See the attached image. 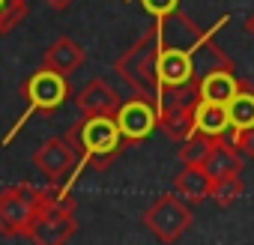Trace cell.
<instances>
[{
  "instance_id": "8fae6325",
  "label": "cell",
  "mask_w": 254,
  "mask_h": 245,
  "mask_svg": "<svg viewBox=\"0 0 254 245\" xmlns=\"http://www.w3.org/2000/svg\"><path fill=\"white\" fill-rule=\"evenodd\" d=\"M84 60H87V51L72 36H57L42 54V66L54 69V72H63V75H72L75 69H81Z\"/></svg>"
},
{
  "instance_id": "44dd1931",
  "label": "cell",
  "mask_w": 254,
  "mask_h": 245,
  "mask_svg": "<svg viewBox=\"0 0 254 245\" xmlns=\"http://www.w3.org/2000/svg\"><path fill=\"white\" fill-rule=\"evenodd\" d=\"M236 150L245 156V159H254V129H242V132H233L230 135Z\"/></svg>"
},
{
  "instance_id": "30bf717a",
  "label": "cell",
  "mask_w": 254,
  "mask_h": 245,
  "mask_svg": "<svg viewBox=\"0 0 254 245\" xmlns=\"http://www.w3.org/2000/svg\"><path fill=\"white\" fill-rule=\"evenodd\" d=\"M239 87H242V78L236 75V66H218V69H209L197 78V99L227 105Z\"/></svg>"
},
{
  "instance_id": "ba28073f",
  "label": "cell",
  "mask_w": 254,
  "mask_h": 245,
  "mask_svg": "<svg viewBox=\"0 0 254 245\" xmlns=\"http://www.w3.org/2000/svg\"><path fill=\"white\" fill-rule=\"evenodd\" d=\"M117 126L126 138V147H138L144 144L156 129H162V108L156 99H147V96H135L132 99H123L117 114Z\"/></svg>"
},
{
  "instance_id": "7a4b0ae2",
  "label": "cell",
  "mask_w": 254,
  "mask_h": 245,
  "mask_svg": "<svg viewBox=\"0 0 254 245\" xmlns=\"http://www.w3.org/2000/svg\"><path fill=\"white\" fill-rule=\"evenodd\" d=\"M66 135L78 147L84 168H93L99 174L108 171L120 159V153L126 150V138H123V132L117 126V120L108 117V114H102V117H81L78 122L69 126Z\"/></svg>"
},
{
  "instance_id": "e0dca14e",
  "label": "cell",
  "mask_w": 254,
  "mask_h": 245,
  "mask_svg": "<svg viewBox=\"0 0 254 245\" xmlns=\"http://www.w3.org/2000/svg\"><path fill=\"white\" fill-rule=\"evenodd\" d=\"M242 194H245V183H242L239 174H230V177H218V180H212V194H209V200H212L215 206L227 209V206H233Z\"/></svg>"
},
{
  "instance_id": "3957f363",
  "label": "cell",
  "mask_w": 254,
  "mask_h": 245,
  "mask_svg": "<svg viewBox=\"0 0 254 245\" xmlns=\"http://www.w3.org/2000/svg\"><path fill=\"white\" fill-rule=\"evenodd\" d=\"M21 96H24L27 108H24V114L15 120V126L9 129V135L3 138V147L12 144V138H18V132L24 129V122H27L30 117H36V114H39V117L57 114V111L72 99V84H69V75L39 66L30 78L21 81Z\"/></svg>"
},
{
  "instance_id": "9a60e30c",
  "label": "cell",
  "mask_w": 254,
  "mask_h": 245,
  "mask_svg": "<svg viewBox=\"0 0 254 245\" xmlns=\"http://www.w3.org/2000/svg\"><path fill=\"white\" fill-rule=\"evenodd\" d=\"M194 102H180V105L162 108V132L171 141L183 144L189 135H194Z\"/></svg>"
},
{
  "instance_id": "4fadbf2b",
  "label": "cell",
  "mask_w": 254,
  "mask_h": 245,
  "mask_svg": "<svg viewBox=\"0 0 254 245\" xmlns=\"http://www.w3.org/2000/svg\"><path fill=\"white\" fill-rule=\"evenodd\" d=\"M242 165H245V156L236 150L233 138H215L209 156L203 159V168L212 180L218 177H230V174H242Z\"/></svg>"
},
{
  "instance_id": "9c48e42d",
  "label": "cell",
  "mask_w": 254,
  "mask_h": 245,
  "mask_svg": "<svg viewBox=\"0 0 254 245\" xmlns=\"http://www.w3.org/2000/svg\"><path fill=\"white\" fill-rule=\"evenodd\" d=\"M120 102H123L120 93L105 78H93L84 90L75 93V111L81 117H102V114L114 117L117 108H120Z\"/></svg>"
},
{
  "instance_id": "6da1fadb",
  "label": "cell",
  "mask_w": 254,
  "mask_h": 245,
  "mask_svg": "<svg viewBox=\"0 0 254 245\" xmlns=\"http://www.w3.org/2000/svg\"><path fill=\"white\" fill-rule=\"evenodd\" d=\"M165 24L168 21H156L138 42H132V48H126L117 63L114 72L126 81L135 96H147L159 102V75H156V63H159V48L165 42Z\"/></svg>"
},
{
  "instance_id": "7402d4cb",
  "label": "cell",
  "mask_w": 254,
  "mask_h": 245,
  "mask_svg": "<svg viewBox=\"0 0 254 245\" xmlns=\"http://www.w3.org/2000/svg\"><path fill=\"white\" fill-rule=\"evenodd\" d=\"M45 3L51 6V9H57V12H63V9H69L75 0H45Z\"/></svg>"
},
{
  "instance_id": "d6986e66",
  "label": "cell",
  "mask_w": 254,
  "mask_h": 245,
  "mask_svg": "<svg viewBox=\"0 0 254 245\" xmlns=\"http://www.w3.org/2000/svg\"><path fill=\"white\" fill-rule=\"evenodd\" d=\"M27 18V0H0V36L12 33Z\"/></svg>"
},
{
  "instance_id": "ffe728a7",
  "label": "cell",
  "mask_w": 254,
  "mask_h": 245,
  "mask_svg": "<svg viewBox=\"0 0 254 245\" xmlns=\"http://www.w3.org/2000/svg\"><path fill=\"white\" fill-rule=\"evenodd\" d=\"M141 6H144L147 15H153L156 21H168L174 12L183 9V0H141Z\"/></svg>"
},
{
  "instance_id": "5b68a950",
  "label": "cell",
  "mask_w": 254,
  "mask_h": 245,
  "mask_svg": "<svg viewBox=\"0 0 254 245\" xmlns=\"http://www.w3.org/2000/svg\"><path fill=\"white\" fill-rule=\"evenodd\" d=\"M30 162L48 180V185L63 188V191H72L78 174L84 171L81 153H78V147L72 144L69 135H54V138L42 141V147L30 156Z\"/></svg>"
},
{
  "instance_id": "8992f818",
  "label": "cell",
  "mask_w": 254,
  "mask_h": 245,
  "mask_svg": "<svg viewBox=\"0 0 254 245\" xmlns=\"http://www.w3.org/2000/svg\"><path fill=\"white\" fill-rule=\"evenodd\" d=\"M78 224H75V200H72V191H63V188H54L48 185V197L42 203V212L33 224V233L30 239L39 242V245H63L75 236Z\"/></svg>"
},
{
  "instance_id": "5bb4252c",
  "label": "cell",
  "mask_w": 254,
  "mask_h": 245,
  "mask_svg": "<svg viewBox=\"0 0 254 245\" xmlns=\"http://www.w3.org/2000/svg\"><path fill=\"white\" fill-rule=\"evenodd\" d=\"M174 191H180L189 203H203L212 194V177L203 165H183L174 177Z\"/></svg>"
},
{
  "instance_id": "2e32d148",
  "label": "cell",
  "mask_w": 254,
  "mask_h": 245,
  "mask_svg": "<svg viewBox=\"0 0 254 245\" xmlns=\"http://www.w3.org/2000/svg\"><path fill=\"white\" fill-rule=\"evenodd\" d=\"M227 114H230V129L233 132L254 129V84L251 81L242 78V87L227 102Z\"/></svg>"
},
{
  "instance_id": "277c9868",
  "label": "cell",
  "mask_w": 254,
  "mask_h": 245,
  "mask_svg": "<svg viewBox=\"0 0 254 245\" xmlns=\"http://www.w3.org/2000/svg\"><path fill=\"white\" fill-rule=\"evenodd\" d=\"M45 197H48V188H36L33 183L6 185L0 191V236L30 239Z\"/></svg>"
},
{
  "instance_id": "52a82bcc",
  "label": "cell",
  "mask_w": 254,
  "mask_h": 245,
  "mask_svg": "<svg viewBox=\"0 0 254 245\" xmlns=\"http://www.w3.org/2000/svg\"><path fill=\"white\" fill-rule=\"evenodd\" d=\"M141 221L159 242H177L191 227L194 212L180 191H165L144 209Z\"/></svg>"
},
{
  "instance_id": "cb8c5ba5",
  "label": "cell",
  "mask_w": 254,
  "mask_h": 245,
  "mask_svg": "<svg viewBox=\"0 0 254 245\" xmlns=\"http://www.w3.org/2000/svg\"><path fill=\"white\" fill-rule=\"evenodd\" d=\"M126 3H132V0H126Z\"/></svg>"
},
{
  "instance_id": "7c38bea8",
  "label": "cell",
  "mask_w": 254,
  "mask_h": 245,
  "mask_svg": "<svg viewBox=\"0 0 254 245\" xmlns=\"http://www.w3.org/2000/svg\"><path fill=\"white\" fill-rule=\"evenodd\" d=\"M194 132L209 135V138H230L233 129H230L227 105L197 99V102H194Z\"/></svg>"
},
{
  "instance_id": "ac0fdd59",
  "label": "cell",
  "mask_w": 254,
  "mask_h": 245,
  "mask_svg": "<svg viewBox=\"0 0 254 245\" xmlns=\"http://www.w3.org/2000/svg\"><path fill=\"white\" fill-rule=\"evenodd\" d=\"M212 144H215V138H209V135H200V132L189 135L180 144V162L183 165H203V159L209 156Z\"/></svg>"
},
{
  "instance_id": "603a6c76",
  "label": "cell",
  "mask_w": 254,
  "mask_h": 245,
  "mask_svg": "<svg viewBox=\"0 0 254 245\" xmlns=\"http://www.w3.org/2000/svg\"><path fill=\"white\" fill-rule=\"evenodd\" d=\"M245 30H248V33H251V39H254V12L245 18Z\"/></svg>"
}]
</instances>
